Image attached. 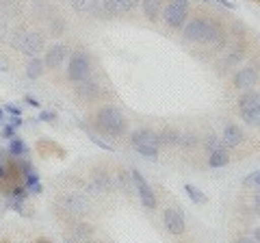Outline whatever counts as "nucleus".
<instances>
[{
	"instance_id": "33",
	"label": "nucleus",
	"mask_w": 260,
	"mask_h": 243,
	"mask_svg": "<svg viewBox=\"0 0 260 243\" xmlns=\"http://www.w3.org/2000/svg\"><path fill=\"white\" fill-rule=\"evenodd\" d=\"M18 128L15 126H11V124H5V128H3V139H13V137H18Z\"/></svg>"
},
{
	"instance_id": "11",
	"label": "nucleus",
	"mask_w": 260,
	"mask_h": 243,
	"mask_svg": "<svg viewBox=\"0 0 260 243\" xmlns=\"http://www.w3.org/2000/svg\"><path fill=\"white\" fill-rule=\"evenodd\" d=\"M65 59H68V46L65 44H52L44 52V66L48 70H59L65 63Z\"/></svg>"
},
{
	"instance_id": "3",
	"label": "nucleus",
	"mask_w": 260,
	"mask_h": 243,
	"mask_svg": "<svg viewBox=\"0 0 260 243\" xmlns=\"http://www.w3.org/2000/svg\"><path fill=\"white\" fill-rule=\"evenodd\" d=\"M11 48H15L18 52H22L24 56H39L46 48V37L37 31H26V28H18L13 31L11 35Z\"/></svg>"
},
{
	"instance_id": "26",
	"label": "nucleus",
	"mask_w": 260,
	"mask_h": 243,
	"mask_svg": "<svg viewBox=\"0 0 260 243\" xmlns=\"http://www.w3.org/2000/svg\"><path fill=\"white\" fill-rule=\"evenodd\" d=\"M204 150L206 152H215V150H228V145L223 143L221 137H217V135H208L206 139H204Z\"/></svg>"
},
{
	"instance_id": "9",
	"label": "nucleus",
	"mask_w": 260,
	"mask_h": 243,
	"mask_svg": "<svg viewBox=\"0 0 260 243\" xmlns=\"http://www.w3.org/2000/svg\"><path fill=\"white\" fill-rule=\"evenodd\" d=\"M162 224H165V228L169 234H176V237H180L184 232L186 224H184V213L178 206H167L162 210Z\"/></svg>"
},
{
	"instance_id": "27",
	"label": "nucleus",
	"mask_w": 260,
	"mask_h": 243,
	"mask_svg": "<svg viewBox=\"0 0 260 243\" xmlns=\"http://www.w3.org/2000/svg\"><path fill=\"white\" fill-rule=\"evenodd\" d=\"M158 137H160V145H174L180 139V133L174 131V128H165V131L158 133Z\"/></svg>"
},
{
	"instance_id": "35",
	"label": "nucleus",
	"mask_w": 260,
	"mask_h": 243,
	"mask_svg": "<svg viewBox=\"0 0 260 243\" xmlns=\"http://www.w3.org/2000/svg\"><path fill=\"white\" fill-rule=\"evenodd\" d=\"M5 124H11V126H15V128H20V126L24 124V119H22V115H11L9 122H5Z\"/></svg>"
},
{
	"instance_id": "41",
	"label": "nucleus",
	"mask_w": 260,
	"mask_h": 243,
	"mask_svg": "<svg viewBox=\"0 0 260 243\" xmlns=\"http://www.w3.org/2000/svg\"><path fill=\"white\" fill-rule=\"evenodd\" d=\"M251 239H254L256 243H260V226H258V228L251 230Z\"/></svg>"
},
{
	"instance_id": "7",
	"label": "nucleus",
	"mask_w": 260,
	"mask_h": 243,
	"mask_svg": "<svg viewBox=\"0 0 260 243\" xmlns=\"http://www.w3.org/2000/svg\"><path fill=\"white\" fill-rule=\"evenodd\" d=\"M56 204L63 213H68L72 217H83L89 213V200L83 193H63V196L56 200Z\"/></svg>"
},
{
	"instance_id": "4",
	"label": "nucleus",
	"mask_w": 260,
	"mask_h": 243,
	"mask_svg": "<svg viewBox=\"0 0 260 243\" xmlns=\"http://www.w3.org/2000/svg\"><path fill=\"white\" fill-rule=\"evenodd\" d=\"M189 9H191V0H167L160 18L165 20L169 28L182 31L186 20H189Z\"/></svg>"
},
{
	"instance_id": "39",
	"label": "nucleus",
	"mask_w": 260,
	"mask_h": 243,
	"mask_svg": "<svg viewBox=\"0 0 260 243\" xmlns=\"http://www.w3.org/2000/svg\"><path fill=\"white\" fill-rule=\"evenodd\" d=\"M9 31H7V22H5V18H0V39H3Z\"/></svg>"
},
{
	"instance_id": "21",
	"label": "nucleus",
	"mask_w": 260,
	"mask_h": 243,
	"mask_svg": "<svg viewBox=\"0 0 260 243\" xmlns=\"http://www.w3.org/2000/svg\"><path fill=\"white\" fill-rule=\"evenodd\" d=\"M78 126L80 128H83V131L87 133V137H89V141H91V143H95L98 145V148H102V150H107V152H115V145H111V143H107V141H104L102 139V137L100 135H95L93 131H91V128H89L87 124H83V122H78Z\"/></svg>"
},
{
	"instance_id": "25",
	"label": "nucleus",
	"mask_w": 260,
	"mask_h": 243,
	"mask_svg": "<svg viewBox=\"0 0 260 243\" xmlns=\"http://www.w3.org/2000/svg\"><path fill=\"white\" fill-rule=\"evenodd\" d=\"M243 56H245V48H243V46H234L232 50L228 52L225 61H223V66H225V68L237 66V63H241V61H243Z\"/></svg>"
},
{
	"instance_id": "43",
	"label": "nucleus",
	"mask_w": 260,
	"mask_h": 243,
	"mask_svg": "<svg viewBox=\"0 0 260 243\" xmlns=\"http://www.w3.org/2000/svg\"><path fill=\"white\" fill-rule=\"evenodd\" d=\"M237 243H256V241L251 239V237H241V239H239Z\"/></svg>"
},
{
	"instance_id": "10",
	"label": "nucleus",
	"mask_w": 260,
	"mask_h": 243,
	"mask_svg": "<svg viewBox=\"0 0 260 243\" xmlns=\"http://www.w3.org/2000/svg\"><path fill=\"white\" fill-rule=\"evenodd\" d=\"M100 5L109 18H119V15L133 13L141 5V0H100Z\"/></svg>"
},
{
	"instance_id": "6",
	"label": "nucleus",
	"mask_w": 260,
	"mask_h": 243,
	"mask_svg": "<svg viewBox=\"0 0 260 243\" xmlns=\"http://www.w3.org/2000/svg\"><path fill=\"white\" fill-rule=\"evenodd\" d=\"M91 56L89 52L85 50H74L68 61V80L70 83H80V80H85L91 76Z\"/></svg>"
},
{
	"instance_id": "19",
	"label": "nucleus",
	"mask_w": 260,
	"mask_h": 243,
	"mask_svg": "<svg viewBox=\"0 0 260 243\" xmlns=\"http://www.w3.org/2000/svg\"><path fill=\"white\" fill-rule=\"evenodd\" d=\"M72 237H76L78 241H91L93 237V226L91 224H85V222H76L74 226H72Z\"/></svg>"
},
{
	"instance_id": "42",
	"label": "nucleus",
	"mask_w": 260,
	"mask_h": 243,
	"mask_svg": "<svg viewBox=\"0 0 260 243\" xmlns=\"http://www.w3.org/2000/svg\"><path fill=\"white\" fill-rule=\"evenodd\" d=\"M3 180H7V169H5V165L0 163V183Z\"/></svg>"
},
{
	"instance_id": "29",
	"label": "nucleus",
	"mask_w": 260,
	"mask_h": 243,
	"mask_svg": "<svg viewBox=\"0 0 260 243\" xmlns=\"http://www.w3.org/2000/svg\"><path fill=\"white\" fill-rule=\"evenodd\" d=\"M200 143V137L193 135V133H180V139H178V145L182 148H193V145Z\"/></svg>"
},
{
	"instance_id": "37",
	"label": "nucleus",
	"mask_w": 260,
	"mask_h": 243,
	"mask_svg": "<svg viewBox=\"0 0 260 243\" xmlns=\"http://www.w3.org/2000/svg\"><path fill=\"white\" fill-rule=\"evenodd\" d=\"M5 111L9 113V115H22V111H20L18 107H15L13 102H9V104H7V107H5Z\"/></svg>"
},
{
	"instance_id": "8",
	"label": "nucleus",
	"mask_w": 260,
	"mask_h": 243,
	"mask_svg": "<svg viewBox=\"0 0 260 243\" xmlns=\"http://www.w3.org/2000/svg\"><path fill=\"white\" fill-rule=\"evenodd\" d=\"M130 178H133V187L137 189V193H139L141 204L148 208V210H154V208L158 206V200H156V196H154V191H152V187L148 185V180L143 178V174L137 167H133V169H130Z\"/></svg>"
},
{
	"instance_id": "28",
	"label": "nucleus",
	"mask_w": 260,
	"mask_h": 243,
	"mask_svg": "<svg viewBox=\"0 0 260 243\" xmlns=\"http://www.w3.org/2000/svg\"><path fill=\"white\" fill-rule=\"evenodd\" d=\"M145 161H158V148H152V145H137L135 148Z\"/></svg>"
},
{
	"instance_id": "45",
	"label": "nucleus",
	"mask_w": 260,
	"mask_h": 243,
	"mask_svg": "<svg viewBox=\"0 0 260 243\" xmlns=\"http://www.w3.org/2000/svg\"><path fill=\"white\" fill-rule=\"evenodd\" d=\"M35 243H52V241H48V239H37Z\"/></svg>"
},
{
	"instance_id": "44",
	"label": "nucleus",
	"mask_w": 260,
	"mask_h": 243,
	"mask_svg": "<svg viewBox=\"0 0 260 243\" xmlns=\"http://www.w3.org/2000/svg\"><path fill=\"white\" fill-rule=\"evenodd\" d=\"M0 124H5V111L0 109Z\"/></svg>"
},
{
	"instance_id": "23",
	"label": "nucleus",
	"mask_w": 260,
	"mask_h": 243,
	"mask_svg": "<svg viewBox=\"0 0 260 243\" xmlns=\"http://www.w3.org/2000/svg\"><path fill=\"white\" fill-rule=\"evenodd\" d=\"M7 155L11 157H26L28 155V145L24 143L20 137H13V139H9V148H7Z\"/></svg>"
},
{
	"instance_id": "5",
	"label": "nucleus",
	"mask_w": 260,
	"mask_h": 243,
	"mask_svg": "<svg viewBox=\"0 0 260 243\" xmlns=\"http://www.w3.org/2000/svg\"><path fill=\"white\" fill-rule=\"evenodd\" d=\"M239 115L249 126H260V94L254 89L243 92L239 98Z\"/></svg>"
},
{
	"instance_id": "18",
	"label": "nucleus",
	"mask_w": 260,
	"mask_h": 243,
	"mask_svg": "<svg viewBox=\"0 0 260 243\" xmlns=\"http://www.w3.org/2000/svg\"><path fill=\"white\" fill-rule=\"evenodd\" d=\"M44 59H39V56H32V59H28L26 63V68H24V76H26L28 80H37V78H42L44 76Z\"/></svg>"
},
{
	"instance_id": "15",
	"label": "nucleus",
	"mask_w": 260,
	"mask_h": 243,
	"mask_svg": "<svg viewBox=\"0 0 260 243\" xmlns=\"http://www.w3.org/2000/svg\"><path fill=\"white\" fill-rule=\"evenodd\" d=\"M74 94L78 96L80 100L91 102V100H95L98 96L102 94V89H100V85H98V80H93L91 76H89V78H85V80H80V83H76Z\"/></svg>"
},
{
	"instance_id": "31",
	"label": "nucleus",
	"mask_w": 260,
	"mask_h": 243,
	"mask_svg": "<svg viewBox=\"0 0 260 243\" xmlns=\"http://www.w3.org/2000/svg\"><path fill=\"white\" fill-rule=\"evenodd\" d=\"M0 3H3V13L9 15V18H13V15L20 13V3H18V0H9V3L0 0Z\"/></svg>"
},
{
	"instance_id": "2",
	"label": "nucleus",
	"mask_w": 260,
	"mask_h": 243,
	"mask_svg": "<svg viewBox=\"0 0 260 243\" xmlns=\"http://www.w3.org/2000/svg\"><path fill=\"white\" fill-rule=\"evenodd\" d=\"M91 126L104 137H121L128 131V122L124 117V113H121L117 107H113V104L100 107L93 113Z\"/></svg>"
},
{
	"instance_id": "32",
	"label": "nucleus",
	"mask_w": 260,
	"mask_h": 243,
	"mask_svg": "<svg viewBox=\"0 0 260 243\" xmlns=\"http://www.w3.org/2000/svg\"><path fill=\"white\" fill-rule=\"evenodd\" d=\"M243 185H245V187H256V189H260V169L247 174L245 178H243Z\"/></svg>"
},
{
	"instance_id": "1",
	"label": "nucleus",
	"mask_w": 260,
	"mask_h": 243,
	"mask_svg": "<svg viewBox=\"0 0 260 243\" xmlns=\"http://www.w3.org/2000/svg\"><path fill=\"white\" fill-rule=\"evenodd\" d=\"M182 39L189 44H217L225 42V28L219 15H198L182 26Z\"/></svg>"
},
{
	"instance_id": "30",
	"label": "nucleus",
	"mask_w": 260,
	"mask_h": 243,
	"mask_svg": "<svg viewBox=\"0 0 260 243\" xmlns=\"http://www.w3.org/2000/svg\"><path fill=\"white\" fill-rule=\"evenodd\" d=\"M24 202H26V198L7 196V206H9L11 210H15V213H24Z\"/></svg>"
},
{
	"instance_id": "40",
	"label": "nucleus",
	"mask_w": 260,
	"mask_h": 243,
	"mask_svg": "<svg viewBox=\"0 0 260 243\" xmlns=\"http://www.w3.org/2000/svg\"><path fill=\"white\" fill-rule=\"evenodd\" d=\"M254 208H256V215H260V191H256L254 196Z\"/></svg>"
},
{
	"instance_id": "20",
	"label": "nucleus",
	"mask_w": 260,
	"mask_h": 243,
	"mask_svg": "<svg viewBox=\"0 0 260 243\" xmlns=\"http://www.w3.org/2000/svg\"><path fill=\"white\" fill-rule=\"evenodd\" d=\"M230 163V152L228 150H215V152H208V165L213 169H219V167H225Z\"/></svg>"
},
{
	"instance_id": "38",
	"label": "nucleus",
	"mask_w": 260,
	"mask_h": 243,
	"mask_svg": "<svg viewBox=\"0 0 260 243\" xmlns=\"http://www.w3.org/2000/svg\"><path fill=\"white\" fill-rule=\"evenodd\" d=\"M215 3L221 5V7H225V9H234V7H237L234 3H230V0H215Z\"/></svg>"
},
{
	"instance_id": "24",
	"label": "nucleus",
	"mask_w": 260,
	"mask_h": 243,
	"mask_svg": "<svg viewBox=\"0 0 260 243\" xmlns=\"http://www.w3.org/2000/svg\"><path fill=\"white\" fill-rule=\"evenodd\" d=\"M70 5L76 13H93V9L100 5V0H70Z\"/></svg>"
},
{
	"instance_id": "12",
	"label": "nucleus",
	"mask_w": 260,
	"mask_h": 243,
	"mask_svg": "<svg viewBox=\"0 0 260 243\" xmlns=\"http://www.w3.org/2000/svg\"><path fill=\"white\" fill-rule=\"evenodd\" d=\"M256 80H258V70L254 66H245L232 76V85L239 92H247V89H254Z\"/></svg>"
},
{
	"instance_id": "34",
	"label": "nucleus",
	"mask_w": 260,
	"mask_h": 243,
	"mask_svg": "<svg viewBox=\"0 0 260 243\" xmlns=\"http://www.w3.org/2000/svg\"><path fill=\"white\" fill-rule=\"evenodd\" d=\"M54 119H56L54 111H42L39 113V122H54Z\"/></svg>"
},
{
	"instance_id": "13",
	"label": "nucleus",
	"mask_w": 260,
	"mask_h": 243,
	"mask_svg": "<svg viewBox=\"0 0 260 243\" xmlns=\"http://www.w3.org/2000/svg\"><path fill=\"white\" fill-rule=\"evenodd\" d=\"M130 145L133 148H137V145H152V148L160 150V137L152 128H137V131L130 133Z\"/></svg>"
},
{
	"instance_id": "16",
	"label": "nucleus",
	"mask_w": 260,
	"mask_h": 243,
	"mask_svg": "<svg viewBox=\"0 0 260 243\" xmlns=\"http://www.w3.org/2000/svg\"><path fill=\"white\" fill-rule=\"evenodd\" d=\"M223 143L228 145V150L230 148H239V145L245 141V133H243V128L239 124H228L223 128V135H221Z\"/></svg>"
},
{
	"instance_id": "22",
	"label": "nucleus",
	"mask_w": 260,
	"mask_h": 243,
	"mask_svg": "<svg viewBox=\"0 0 260 243\" xmlns=\"http://www.w3.org/2000/svg\"><path fill=\"white\" fill-rule=\"evenodd\" d=\"M184 193L189 196V200L193 202V204H198V206H204V204H208V198H206V193L204 191H200L195 185H191V183H186L184 185Z\"/></svg>"
},
{
	"instance_id": "14",
	"label": "nucleus",
	"mask_w": 260,
	"mask_h": 243,
	"mask_svg": "<svg viewBox=\"0 0 260 243\" xmlns=\"http://www.w3.org/2000/svg\"><path fill=\"white\" fill-rule=\"evenodd\" d=\"M115 178H113L111 174H107V172H95L93 176H91V180H89V185H87V189H89V193H109L113 187H115Z\"/></svg>"
},
{
	"instance_id": "36",
	"label": "nucleus",
	"mask_w": 260,
	"mask_h": 243,
	"mask_svg": "<svg viewBox=\"0 0 260 243\" xmlns=\"http://www.w3.org/2000/svg\"><path fill=\"white\" fill-rule=\"evenodd\" d=\"M24 102H26L28 107H32V109H39V107H42V104H39V100L32 98V96H24Z\"/></svg>"
},
{
	"instance_id": "17",
	"label": "nucleus",
	"mask_w": 260,
	"mask_h": 243,
	"mask_svg": "<svg viewBox=\"0 0 260 243\" xmlns=\"http://www.w3.org/2000/svg\"><path fill=\"white\" fill-rule=\"evenodd\" d=\"M165 3L167 0H141V9L143 15L148 18V22H158L162 9H165Z\"/></svg>"
}]
</instances>
